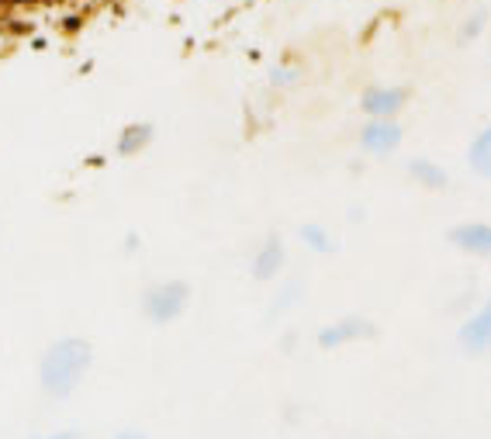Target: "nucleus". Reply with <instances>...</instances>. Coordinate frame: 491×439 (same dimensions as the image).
I'll list each match as a JSON object with an SVG mask.
<instances>
[{
    "mask_svg": "<svg viewBox=\"0 0 491 439\" xmlns=\"http://www.w3.org/2000/svg\"><path fill=\"white\" fill-rule=\"evenodd\" d=\"M90 360H94V350L90 342L80 336H66L55 339L46 357L38 363V381H42V391L49 398H70L77 384L87 377L90 370Z\"/></svg>",
    "mask_w": 491,
    "mask_h": 439,
    "instance_id": "1",
    "label": "nucleus"
},
{
    "mask_svg": "<svg viewBox=\"0 0 491 439\" xmlns=\"http://www.w3.org/2000/svg\"><path fill=\"white\" fill-rule=\"evenodd\" d=\"M187 301H190V287L183 284V281H163V284L146 291L142 311H146V318L156 322V325H170V322H177L183 315Z\"/></svg>",
    "mask_w": 491,
    "mask_h": 439,
    "instance_id": "2",
    "label": "nucleus"
},
{
    "mask_svg": "<svg viewBox=\"0 0 491 439\" xmlns=\"http://www.w3.org/2000/svg\"><path fill=\"white\" fill-rule=\"evenodd\" d=\"M360 146L370 156H391L402 146V125L394 118H370L360 129Z\"/></svg>",
    "mask_w": 491,
    "mask_h": 439,
    "instance_id": "3",
    "label": "nucleus"
},
{
    "mask_svg": "<svg viewBox=\"0 0 491 439\" xmlns=\"http://www.w3.org/2000/svg\"><path fill=\"white\" fill-rule=\"evenodd\" d=\"M409 104L405 87H367L360 97V107L367 118H394Z\"/></svg>",
    "mask_w": 491,
    "mask_h": 439,
    "instance_id": "4",
    "label": "nucleus"
},
{
    "mask_svg": "<svg viewBox=\"0 0 491 439\" xmlns=\"http://www.w3.org/2000/svg\"><path fill=\"white\" fill-rule=\"evenodd\" d=\"M374 333H377V325L367 322V318H339V322L326 325V329L318 333V346H322V350H336V346L353 342V339H370Z\"/></svg>",
    "mask_w": 491,
    "mask_h": 439,
    "instance_id": "5",
    "label": "nucleus"
},
{
    "mask_svg": "<svg viewBox=\"0 0 491 439\" xmlns=\"http://www.w3.org/2000/svg\"><path fill=\"white\" fill-rule=\"evenodd\" d=\"M446 239H450V246L464 249V253H470V257H488L491 253L488 222H467V225H457V229L446 232Z\"/></svg>",
    "mask_w": 491,
    "mask_h": 439,
    "instance_id": "6",
    "label": "nucleus"
},
{
    "mask_svg": "<svg viewBox=\"0 0 491 439\" xmlns=\"http://www.w3.org/2000/svg\"><path fill=\"white\" fill-rule=\"evenodd\" d=\"M461 350H467L470 357H481V353H488V342H491V311L481 308L474 311L470 318H467L464 325H461Z\"/></svg>",
    "mask_w": 491,
    "mask_h": 439,
    "instance_id": "7",
    "label": "nucleus"
},
{
    "mask_svg": "<svg viewBox=\"0 0 491 439\" xmlns=\"http://www.w3.org/2000/svg\"><path fill=\"white\" fill-rule=\"evenodd\" d=\"M281 266H284V242H281V235H270L253 257V277L257 281H274L281 274Z\"/></svg>",
    "mask_w": 491,
    "mask_h": 439,
    "instance_id": "8",
    "label": "nucleus"
},
{
    "mask_svg": "<svg viewBox=\"0 0 491 439\" xmlns=\"http://www.w3.org/2000/svg\"><path fill=\"white\" fill-rule=\"evenodd\" d=\"M409 173H412L415 183H422V187H429V190H443L450 177H446V170H443L440 163H433V159H412L409 163Z\"/></svg>",
    "mask_w": 491,
    "mask_h": 439,
    "instance_id": "9",
    "label": "nucleus"
},
{
    "mask_svg": "<svg viewBox=\"0 0 491 439\" xmlns=\"http://www.w3.org/2000/svg\"><path fill=\"white\" fill-rule=\"evenodd\" d=\"M153 142V125L149 122H135L118 135V156H135L142 153Z\"/></svg>",
    "mask_w": 491,
    "mask_h": 439,
    "instance_id": "10",
    "label": "nucleus"
},
{
    "mask_svg": "<svg viewBox=\"0 0 491 439\" xmlns=\"http://www.w3.org/2000/svg\"><path fill=\"white\" fill-rule=\"evenodd\" d=\"M467 159H470V166H474L478 177H488L491 173V129H481L474 135V142H470V149H467Z\"/></svg>",
    "mask_w": 491,
    "mask_h": 439,
    "instance_id": "11",
    "label": "nucleus"
},
{
    "mask_svg": "<svg viewBox=\"0 0 491 439\" xmlns=\"http://www.w3.org/2000/svg\"><path fill=\"white\" fill-rule=\"evenodd\" d=\"M298 235H301V242H305L309 249H315V253H333V249H336L333 239H329V232H326L322 225H315V222H305Z\"/></svg>",
    "mask_w": 491,
    "mask_h": 439,
    "instance_id": "12",
    "label": "nucleus"
},
{
    "mask_svg": "<svg viewBox=\"0 0 491 439\" xmlns=\"http://www.w3.org/2000/svg\"><path fill=\"white\" fill-rule=\"evenodd\" d=\"M298 77H301V70H298L294 63H287V66H277V70L270 73V83H274V87H291Z\"/></svg>",
    "mask_w": 491,
    "mask_h": 439,
    "instance_id": "13",
    "label": "nucleus"
},
{
    "mask_svg": "<svg viewBox=\"0 0 491 439\" xmlns=\"http://www.w3.org/2000/svg\"><path fill=\"white\" fill-rule=\"evenodd\" d=\"M31 439H80V429H59V433H49V436H31Z\"/></svg>",
    "mask_w": 491,
    "mask_h": 439,
    "instance_id": "14",
    "label": "nucleus"
},
{
    "mask_svg": "<svg viewBox=\"0 0 491 439\" xmlns=\"http://www.w3.org/2000/svg\"><path fill=\"white\" fill-rule=\"evenodd\" d=\"M485 28V18H474V21H467L464 28V38H478V31Z\"/></svg>",
    "mask_w": 491,
    "mask_h": 439,
    "instance_id": "15",
    "label": "nucleus"
},
{
    "mask_svg": "<svg viewBox=\"0 0 491 439\" xmlns=\"http://www.w3.org/2000/svg\"><path fill=\"white\" fill-rule=\"evenodd\" d=\"M114 439H146V436H142V433H135V429H122Z\"/></svg>",
    "mask_w": 491,
    "mask_h": 439,
    "instance_id": "16",
    "label": "nucleus"
}]
</instances>
